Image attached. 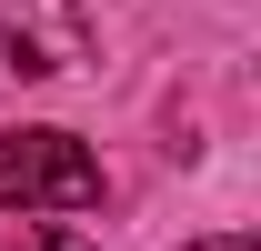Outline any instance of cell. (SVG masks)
<instances>
[{
	"label": "cell",
	"instance_id": "1",
	"mask_svg": "<svg viewBox=\"0 0 261 251\" xmlns=\"http://www.w3.org/2000/svg\"><path fill=\"white\" fill-rule=\"evenodd\" d=\"M0 201L10 211H91L100 201V161L70 131H10L0 141Z\"/></svg>",
	"mask_w": 261,
	"mask_h": 251
},
{
	"label": "cell",
	"instance_id": "2",
	"mask_svg": "<svg viewBox=\"0 0 261 251\" xmlns=\"http://www.w3.org/2000/svg\"><path fill=\"white\" fill-rule=\"evenodd\" d=\"M0 51L31 81H61L91 61V10L81 0H0Z\"/></svg>",
	"mask_w": 261,
	"mask_h": 251
},
{
	"label": "cell",
	"instance_id": "3",
	"mask_svg": "<svg viewBox=\"0 0 261 251\" xmlns=\"http://www.w3.org/2000/svg\"><path fill=\"white\" fill-rule=\"evenodd\" d=\"M191 251H261L251 231H221V241H191Z\"/></svg>",
	"mask_w": 261,
	"mask_h": 251
},
{
	"label": "cell",
	"instance_id": "4",
	"mask_svg": "<svg viewBox=\"0 0 261 251\" xmlns=\"http://www.w3.org/2000/svg\"><path fill=\"white\" fill-rule=\"evenodd\" d=\"M31 251H91V241H70V231H40V241Z\"/></svg>",
	"mask_w": 261,
	"mask_h": 251
}]
</instances>
